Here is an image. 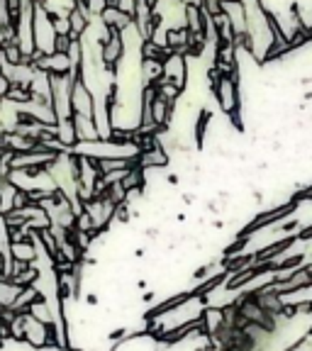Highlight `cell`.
<instances>
[{
	"instance_id": "1",
	"label": "cell",
	"mask_w": 312,
	"mask_h": 351,
	"mask_svg": "<svg viewBox=\"0 0 312 351\" xmlns=\"http://www.w3.org/2000/svg\"><path fill=\"white\" fill-rule=\"evenodd\" d=\"M210 88V95L215 100V108L222 112L225 117L235 115L241 110V86L239 76H219L217 83H213Z\"/></svg>"
},
{
	"instance_id": "2",
	"label": "cell",
	"mask_w": 312,
	"mask_h": 351,
	"mask_svg": "<svg viewBox=\"0 0 312 351\" xmlns=\"http://www.w3.org/2000/svg\"><path fill=\"white\" fill-rule=\"evenodd\" d=\"M54 44H56L54 22H51L49 10L37 0V5H34V47H37L39 54L49 56L54 54Z\"/></svg>"
},
{
	"instance_id": "3",
	"label": "cell",
	"mask_w": 312,
	"mask_h": 351,
	"mask_svg": "<svg viewBox=\"0 0 312 351\" xmlns=\"http://www.w3.org/2000/svg\"><path fill=\"white\" fill-rule=\"evenodd\" d=\"M71 108H73V115H81V117H93V110H95V95L91 93V88L83 83L81 76H76L71 88Z\"/></svg>"
},
{
	"instance_id": "4",
	"label": "cell",
	"mask_w": 312,
	"mask_h": 351,
	"mask_svg": "<svg viewBox=\"0 0 312 351\" xmlns=\"http://www.w3.org/2000/svg\"><path fill=\"white\" fill-rule=\"evenodd\" d=\"M164 78H169L171 83H176L181 90H186V86H188V56L171 51V54L164 59Z\"/></svg>"
},
{
	"instance_id": "5",
	"label": "cell",
	"mask_w": 312,
	"mask_h": 351,
	"mask_svg": "<svg viewBox=\"0 0 312 351\" xmlns=\"http://www.w3.org/2000/svg\"><path fill=\"white\" fill-rule=\"evenodd\" d=\"M122 59H125V42H122V32H117V29H110L108 42L103 44V64H105V69L115 76L117 66H120Z\"/></svg>"
},
{
	"instance_id": "6",
	"label": "cell",
	"mask_w": 312,
	"mask_h": 351,
	"mask_svg": "<svg viewBox=\"0 0 312 351\" xmlns=\"http://www.w3.org/2000/svg\"><path fill=\"white\" fill-rule=\"evenodd\" d=\"M100 20H103L110 29H117V32H125L130 25H134V17L127 15V12H122L120 8H115V5L105 8V12L100 15Z\"/></svg>"
},
{
	"instance_id": "7",
	"label": "cell",
	"mask_w": 312,
	"mask_h": 351,
	"mask_svg": "<svg viewBox=\"0 0 312 351\" xmlns=\"http://www.w3.org/2000/svg\"><path fill=\"white\" fill-rule=\"evenodd\" d=\"M73 127H76V137H78V144H81V142H95V139H100V134H98V127H95L93 117H81V115H73Z\"/></svg>"
},
{
	"instance_id": "8",
	"label": "cell",
	"mask_w": 312,
	"mask_h": 351,
	"mask_svg": "<svg viewBox=\"0 0 312 351\" xmlns=\"http://www.w3.org/2000/svg\"><path fill=\"white\" fill-rule=\"evenodd\" d=\"M205 22L208 15L203 12V8L197 5H186V29L191 34H205Z\"/></svg>"
},
{
	"instance_id": "9",
	"label": "cell",
	"mask_w": 312,
	"mask_h": 351,
	"mask_svg": "<svg viewBox=\"0 0 312 351\" xmlns=\"http://www.w3.org/2000/svg\"><path fill=\"white\" fill-rule=\"evenodd\" d=\"M20 293H22V288L17 283H12V280H8V278H0V313H3V310H12V305H15Z\"/></svg>"
},
{
	"instance_id": "10",
	"label": "cell",
	"mask_w": 312,
	"mask_h": 351,
	"mask_svg": "<svg viewBox=\"0 0 312 351\" xmlns=\"http://www.w3.org/2000/svg\"><path fill=\"white\" fill-rule=\"evenodd\" d=\"M56 137H59V142L64 144L69 152H73V149H76L78 137H76V127H73V117H71V120L56 122Z\"/></svg>"
},
{
	"instance_id": "11",
	"label": "cell",
	"mask_w": 312,
	"mask_h": 351,
	"mask_svg": "<svg viewBox=\"0 0 312 351\" xmlns=\"http://www.w3.org/2000/svg\"><path fill=\"white\" fill-rule=\"evenodd\" d=\"M159 78H164V61L142 59V81H144V86H154Z\"/></svg>"
},
{
	"instance_id": "12",
	"label": "cell",
	"mask_w": 312,
	"mask_h": 351,
	"mask_svg": "<svg viewBox=\"0 0 312 351\" xmlns=\"http://www.w3.org/2000/svg\"><path fill=\"white\" fill-rule=\"evenodd\" d=\"M188 44H191V34L186 27L169 29V49L176 54H186L188 56Z\"/></svg>"
},
{
	"instance_id": "13",
	"label": "cell",
	"mask_w": 312,
	"mask_h": 351,
	"mask_svg": "<svg viewBox=\"0 0 312 351\" xmlns=\"http://www.w3.org/2000/svg\"><path fill=\"white\" fill-rule=\"evenodd\" d=\"M137 164V161H127V159H100L98 161V169L103 176H110V173H117V171H125V169H132V166Z\"/></svg>"
},
{
	"instance_id": "14",
	"label": "cell",
	"mask_w": 312,
	"mask_h": 351,
	"mask_svg": "<svg viewBox=\"0 0 312 351\" xmlns=\"http://www.w3.org/2000/svg\"><path fill=\"white\" fill-rule=\"evenodd\" d=\"M5 100H10V103H15V105H25L32 100V93H29V88H25V86H10L5 93Z\"/></svg>"
},
{
	"instance_id": "15",
	"label": "cell",
	"mask_w": 312,
	"mask_h": 351,
	"mask_svg": "<svg viewBox=\"0 0 312 351\" xmlns=\"http://www.w3.org/2000/svg\"><path fill=\"white\" fill-rule=\"evenodd\" d=\"M110 5H115V8H120L122 12H127V15H132L134 17V10H137V0H112Z\"/></svg>"
},
{
	"instance_id": "16",
	"label": "cell",
	"mask_w": 312,
	"mask_h": 351,
	"mask_svg": "<svg viewBox=\"0 0 312 351\" xmlns=\"http://www.w3.org/2000/svg\"><path fill=\"white\" fill-rule=\"evenodd\" d=\"M8 88H10V83H8V78L3 76V71H0V100L5 98V93H8Z\"/></svg>"
}]
</instances>
